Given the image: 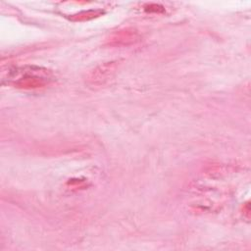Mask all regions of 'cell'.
Returning a JSON list of instances; mask_svg holds the SVG:
<instances>
[{"instance_id": "cell-1", "label": "cell", "mask_w": 251, "mask_h": 251, "mask_svg": "<svg viewBox=\"0 0 251 251\" xmlns=\"http://www.w3.org/2000/svg\"><path fill=\"white\" fill-rule=\"evenodd\" d=\"M8 79L18 88L37 89L47 86L52 80V75L48 70L41 67L27 66L11 71Z\"/></svg>"}, {"instance_id": "cell-2", "label": "cell", "mask_w": 251, "mask_h": 251, "mask_svg": "<svg viewBox=\"0 0 251 251\" xmlns=\"http://www.w3.org/2000/svg\"><path fill=\"white\" fill-rule=\"evenodd\" d=\"M116 62H108L103 65H100L89 73L87 79L91 84L101 85L113 75V74L116 71Z\"/></svg>"}, {"instance_id": "cell-3", "label": "cell", "mask_w": 251, "mask_h": 251, "mask_svg": "<svg viewBox=\"0 0 251 251\" xmlns=\"http://www.w3.org/2000/svg\"><path fill=\"white\" fill-rule=\"evenodd\" d=\"M103 14V11L101 10H88V11H83L80 12L78 14L73 15V17L71 18L72 21H86V20H91L93 18L99 17Z\"/></svg>"}, {"instance_id": "cell-4", "label": "cell", "mask_w": 251, "mask_h": 251, "mask_svg": "<svg viewBox=\"0 0 251 251\" xmlns=\"http://www.w3.org/2000/svg\"><path fill=\"white\" fill-rule=\"evenodd\" d=\"M145 10H146V11H149V12H151V11H154V12H159V11H161V12H163V11H164L163 7L160 6V5H157V4H150V5H147V6H145Z\"/></svg>"}]
</instances>
